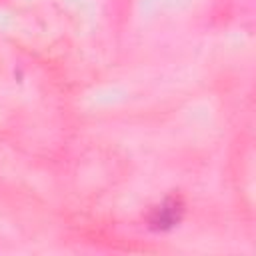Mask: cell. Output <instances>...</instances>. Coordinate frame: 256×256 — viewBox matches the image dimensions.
I'll use <instances>...</instances> for the list:
<instances>
[{
	"mask_svg": "<svg viewBox=\"0 0 256 256\" xmlns=\"http://www.w3.org/2000/svg\"><path fill=\"white\" fill-rule=\"evenodd\" d=\"M182 216V202L180 198H168L160 206H156L148 218L150 226L154 230H168L172 228Z\"/></svg>",
	"mask_w": 256,
	"mask_h": 256,
	"instance_id": "1",
	"label": "cell"
}]
</instances>
